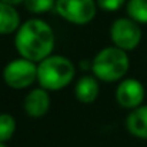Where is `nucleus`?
I'll list each match as a JSON object with an SVG mask.
<instances>
[{
    "label": "nucleus",
    "instance_id": "4",
    "mask_svg": "<svg viewBox=\"0 0 147 147\" xmlns=\"http://www.w3.org/2000/svg\"><path fill=\"white\" fill-rule=\"evenodd\" d=\"M1 76L10 89L22 90L32 87L37 82V63L24 57L13 59L4 66Z\"/></svg>",
    "mask_w": 147,
    "mask_h": 147
},
{
    "label": "nucleus",
    "instance_id": "5",
    "mask_svg": "<svg viewBox=\"0 0 147 147\" xmlns=\"http://www.w3.org/2000/svg\"><path fill=\"white\" fill-rule=\"evenodd\" d=\"M96 0H56V13L67 23L86 26L92 23L97 14Z\"/></svg>",
    "mask_w": 147,
    "mask_h": 147
},
{
    "label": "nucleus",
    "instance_id": "1",
    "mask_svg": "<svg viewBox=\"0 0 147 147\" xmlns=\"http://www.w3.org/2000/svg\"><path fill=\"white\" fill-rule=\"evenodd\" d=\"M56 36L47 22L42 19H29L20 24L14 33V49L20 57L40 63L53 54Z\"/></svg>",
    "mask_w": 147,
    "mask_h": 147
},
{
    "label": "nucleus",
    "instance_id": "12",
    "mask_svg": "<svg viewBox=\"0 0 147 147\" xmlns=\"http://www.w3.org/2000/svg\"><path fill=\"white\" fill-rule=\"evenodd\" d=\"M126 11L139 24H147V0H127Z\"/></svg>",
    "mask_w": 147,
    "mask_h": 147
},
{
    "label": "nucleus",
    "instance_id": "7",
    "mask_svg": "<svg viewBox=\"0 0 147 147\" xmlns=\"http://www.w3.org/2000/svg\"><path fill=\"white\" fill-rule=\"evenodd\" d=\"M146 97L144 84L133 77H124L119 82L114 92V98L117 104L126 110H133L143 104Z\"/></svg>",
    "mask_w": 147,
    "mask_h": 147
},
{
    "label": "nucleus",
    "instance_id": "2",
    "mask_svg": "<svg viewBox=\"0 0 147 147\" xmlns=\"http://www.w3.org/2000/svg\"><path fill=\"white\" fill-rule=\"evenodd\" d=\"M76 77L74 63L63 54H50L37 63V83L49 92L66 89Z\"/></svg>",
    "mask_w": 147,
    "mask_h": 147
},
{
    "label": "nucleus",
    "instance_id": "8",
    "mask_svg": "<svg viewBox=\"0 0 147 147\" xmlns=\"http://www.w3.org/2000/svg\"><path fill=\"white\" fill-rule=\"evenodd\" d=\"M50 92L43 87H34L32 89L23 100V110L24 113L32 119H40L46 116L50 110Z\"/></svg>",
    "mask_w": 147,
    "mask_h": 147
},
{
    "label": "nucleus",
    "instance_id": "17",
    "mask_svg": "<svg viewBox=\"0 0 147 147\" xmlns=\"http://www.w3.org/2000/svg\"><path fill=\"white\" fill-rule=\"evenodd\" d=\"M0 147H7V146H6V143H0Z\"/></svg>",
    "mask_w": 147,
    "mask_h": 147
},
{
    "label": "nucleus",
    "instance_id": "3",
    "mask_svg": "<svg viewBox=\"0 0 147 147\" xmlns=\"http://www.w3.org/2000/svg\"><path fill=\"white\" fill-rule=\"evenodd\" d=\"M90 70L100 82L116 83L127 76L130 70V57L127 51L116 46H109L97 51L90 63Z\"/></svg>",
    "mask_w": 147,
    "mask_h": 147
},
{
    "label": "nucleus",
    "instance_id": "13",
    "mask_svg": "<svg viewBox=\"0 0 147 147\" xmlns=\"http://www.w3.org/2000/svg\"><path fill=\"white\" fill-rule=\"evenodd\" d=\"M16 133V119L10 113H0V143H7Z\"/></svg>",
    "mask_w": 147,
    "mask_h": 147
},
{
    "label": "nucleus",
    "instance_id": "9",
    "mask_svg": "<svg viewBox=\"0 0 147 147\" xmlns=\"http://www.w3.org/2000/svg\"><path fill=\"white\" fill-rule=\"evenodd\" d=\"M98 80L94 74H84L74 84V96L83 104L94 103L100 93Z\"/></svg>",
    "mask_w": 147,
    "mask_h": 147
},
{
    "label": "nucleus",
    "instance_id": "15",
    "mask_svg": "<svg viewBox=\"0 0 147 147\" xmlns=\"http://www.w3.org/2000/svg\"><path fill=\"white\" fill-rule=\"evenodd\" d=\"M96 3L98 9L104 11H117L127 3V0H96Z\"/></svg>",
    "mask_w": 147,
    "mask_h": 147
},
{
    "label": "nucleus",
    "instance_id": "14",
    "mask_svg": "<svg viewBox=\"0 0 147 147\" xmlns=\"http://www.w3.org/2000/svg\"><path fill=\"white\" fill-rule=\"evenodd\" d=\"M23 4L27 11L33 14H43L54 9L56 0H24Z\"/></svg>",
    "mask_w": 147,
    "mask_h": 147
},
{
    "label": "nucleus",
    "instance_id": "6",
    "mask_svg": "<svg viewBox=\"0 0 147 147\" xmlns=\"http://www.w3.org/2000/svg\"><path fill=\"white\" fill-rule=\"evenodd\" d=\"M142 37L143 33L140 24L130 17H119L110 26V40L113 46L124 51L137 49Z\"/></svg>",
    "mask_w": 147,
    "mask_h": 147
},
{
    "label": "nucleus",
    "instance_id": "11",
    "mask_svg": "<svg viewBox=\"0 0 147 147\" xmlns=\"http://www.w3.org/2000/svg\"><path fill=\"white\" fill-rule=\"evenodd\" d=\"M20 14L13 4L0 1V34L9 36L20 27Z\"/></svg>",
    "mask_w": 147,
    "mask_h": 147
},
{
    "label": "nucleus",
    "instance_id": "10",
    "mask_svg": "<svg viewBox=\"0 0 147 147\" xmlns=\"http://www.w3.org/2000/svg\"><path fill=\"white\" fill-rule=\"evenodd\" d=\"M126 129L133 137L147 140V104L130 110L126 117Z\"/></svg>",
    "mask_w": 147,
    "mask_h": 147
},
{
    "label": "nucleus",
    "instance_id": "16",
    "mask_svg": "<svg viewBox=\"0 0 147 147\" xmlns=\"http://www.w3.org/2000/svg\"><path fill=\"white\" fill-rule=\"evenodd\" d=\"M0 1H4V3H9V4H13V6H17L20 3H23L24 0H0Z\"/></svg>",
    "mask_w": 147,
    "mask_h": 147
}]
</instances>
